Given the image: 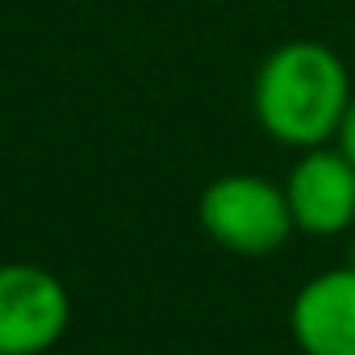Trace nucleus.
Instances as JSON below:
<instances>
[{
	"mask_svg": "<svg viewBox=\"0 0 355 355\" xmlns=\"http://www.w3.org/2000/svg\"><path fill=\"white\" fill-rule=\"evenodd\" d=\"M284 197L301 234L334 239L355 226V163L338 146H309L288 171Z\"/></svg>",
	"mask_w": 355,
	"mask_h": 355,
	"instance_id": "20e7f679",
	"label": "nucleus"
},
{
	"mask_svg": "<svg viewBox=\"0 0 355 355\" xmlns=\"http://www.w3.org/2000/svg\"><path fill=\"white\" fill-rule=\"evenodd\" d=\"M197 222L209 243L247 259H263L297 234L284 189L251 171H230L209 180L197 201Z\"/></svg>",
	"mask_w": 355,
	"mask_h": 355,
	"instance_id": "f03ea898",
	"label": "nucleus"
},
{
	"mask_svg": "<svg viewBox=\"0 0 355 355\" xmlns=\"http://www.w3.org/2000/svg\"><path fill=\"white\" fill-rule=\"evenodd\" d=\"M251 105L272 142L309 150L338 134L351 105V76L326 42L297 38L259 63Z\"/></svg>",
	"mask_w": 355,
	"mask_h": 355,
	"instance_id": "f257e3e1",
	"label": "nucleus"
},
{
	"mask_svg": "<svg viewBox=\"0 0 355 355\" xmlns=\"http://www.w3.org/2000/svg\"><path fill=\"white\" fill-rule=\"evenodd\" d=\"M288 330L301 355H355V263L305 280L288 305Z\"/></svg>",
	"mask_w": 355,
	"mask_h": 355,
	"instance_id": "39448f33",
	"label": "nucleus"
},
{
	"mask_svg": "<svg viewBox=\"0 0 355 355\" xmlns=\"http://www.w3.org/2000/svg\"><path fill=\"white\" fill-rule=\"evenodd\" d=\"M71 322L63 280L42 263H0V355H46Z\"/></svg>",
	"mask_w": 355,
	"mask_h": 355,
	"instance_id": "7ed1b4c3",
	"label": "nucleus"
},
{
	"mask_svg": "<svg viewBox=\"0 0 355 355\" xmlns=\"http://www.w3.org/2000/svg\"><path fill=\"white\" fill-rule=\"evenodd\" d=\"M334 146L355 163V96H351V105H347V113H343V125H338V134H334Z\"/></svg>",
	"mask_w": 355,
	"mask_h": 355,
	"instance_id": "423d86ee",
	"label": "nucleus"
}]
</instances>
